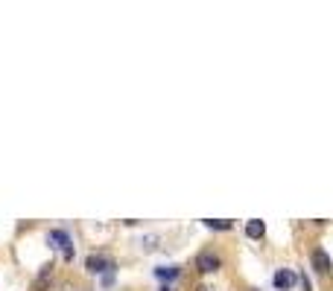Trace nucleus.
Instances as JSON below:
<instances>
[{
	"mask_svg": "<svg viewBox=\"0 0 333 291\" xmlns=\"http://www.w3.org/2000/svg\"><path fill=\"white\" fill-rule=\"evenodd\" d=\"M111 265H114V262H108L103 254H91L88 259H85V268H88L91 274H103V271H108Z\"/></svg>",
	"mask_w": 333,
	"mask_h": 291,
	"instance_id": "obj_5",
	"label": "nucleus"
},
{
	"mask_svg": "<svg viewBox=\"0 0 333 291\" xmlns=\"http://www.w3.org/2000/svg\"><path fill=\"white\" fill-rule=\"evenodd\" d=\"M47 244L50 247H59V251H64V259H73V244H71V233L68 230H50L47 233Z\"/></svg>",
	"mask_w": 333,
	"mask_h": 291,
	"instance_id": "obj_1",
	"label": "nucleus"
},
{
	"mask_svg": "<svg viewBox=\"0 0 333 291\" xmlns=\"http://www.w3.org/2000/svg\"><path fill=\"white\" fill-rule=\"evenodd\" d=\"M196 291H211V288H208V285H199V288H196Z\"/></svg>",
	"mask_w": 333,
	"mask_h": 291,
	"instance_id": "obj_12",
	"label": "nucleus"
},
{
	"mask_svg": "<svg viewBox=\"0 0 333 291\" xmlns=\"http://www.w3.org/2000/svg\"><path fill=\"white\" fill-rule=\"evenodd\" d=\"M205 227H211V230H231V227H234V221H225V219H205Z\"/></svg>",
	"mask_w": 333,
	"mask_h": 291,
	"instance_id": "obj_8",
	"label": "nucleus"
},
{
	"mask_svg": "<svg viewBox=\"0 0 333 291\" xmlns=\"http://www.w3.org/2000/svg\"><path fill=\"white\" fill-rule=\"evenodd\" d=\"M196 268H199L202 274H214V271L222 268V259L216 254H211V251H202V254L196 256Z\"/></svg>",
	"mask_w": 333,
	"mask_h": 291,
	"instance_id": "obj_2",
	"label": "nucleus"
},
{
	"mask_svg": "<svg viewBox=\"0 0 333 291\" xmlns=\"http://www.w3.org/2000/svg\"><path fill=\"white\" fill-rule=\"evenodd\" d=\"M179 274H181V271H179L176 265H173V268H170V265H164V268H155V277H158V279H176Z\"/></svg>",
	"mask_w": 333,
	"mask_h": 291,
	"instance_id": "obj_9",
	"label": "nucleus"
},
{
	"mask_svg": "<svg viewBox=\"0 0 333 291\" xmlns=\"http://www.w3.org/2000/svg\"><path fill=\"white\" fill-rule=\"evenodd\" d=\"M310 262H313V271H316L319 277H327V274L333 271V265H330V256L324 254L321 247H316V251L310 254Z\"/></svg>",
	"mask_w": 333,
	"mask_h": 291,
	"instance_id": "obj_3",
	"label": "nucleus"
},
{
	"mask_svg": "<svg viewBox=\"0 0 333 291\" xmlns=\"http://www.w3.org/2000/svg\"><path fill=\"white\" fill-rule=\"evenodd\" d=\"M50 274H53V265H44L41 268V274H38V279L32 282V288L36 291H47L50 288Z\"/></svg>",
	"mask_w": 333,
	"mask_h": 291,
	"instance_id": "obj_7",
	"label": "nucleus"
},
{
	"mask_svg": "<svg viewBox=\"0 0 333 291\" xmlns=\"http://www.w3.org/2000/svg\"><path fill=\"white\" fill-rule=\"evenodd\" d=\"M298 282H301V288L304 291H313V285H310V279L304 277V274H298Z\"/></svg>",
	"mask_w": 333,
	"mask_h": 291,
	"instance_id": "obj_11",
	"label": "nucleus"
},
{
	"mask_svg": "<svg viewBox=\"0 0 333 291\" xmlns=\"http://www.w3.org/2000/svg\"><path fill=\"white\" fill-rule=\"evenodd\" d=\"M111 282H114V265L108 268V271H106V277H103V285H111Z\"/></svg>",
	"mask_w": 333,
	"mask_h": 291,
	"instance_id": "obj_10",
	"label": "nucleus"
},
{
	"mask_svg": "<svg viewBox=\"0 0 333 291\" xmlns=\"http://www.w3.org/2000/svg\"><path fill=\"white\" fill-rule=\"evenodd\" d=\"M246 236H249V239H263V236H266V224H263L260 219H251L249 224H246Z\"/></svg>",
	"mask_w": 333,
	"mask_h": 291,
	"instance_id": "obj_6",
	"label": "nucleus"
},
{
	"mask_svg": "<svg viewBox=\"0 0 333 291\" xmlns=\"http://www.w3.org/2000/svg\"><path fill=\"white\" fill-rule=\"evenodd\" d=\"M272 282H275V288L278 291H286V288H292V285L298 282V274L295 271H289V268H281V271H275Z\"/></svg>",
	"mask_w": 333,
	"mask_h": 291,
	"instance_id": "obj_4",
	"label": "nucleus"
}]
</instances>
